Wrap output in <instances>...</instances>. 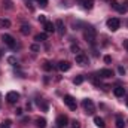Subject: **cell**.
I'll return each mask as SVG.
<instances>
[{
    "label": "cell",
    "mask_w": 128,
    "mask_h": 128,
    "mask_svg": "<svg viewBox=\"0 0 128 128\" xmlns=\"http://www.w3.org/2000/svg\"><path fill=\"white\" fill-rule=\"evenodd\" d=\"M84 37L85 40L90 43V45H96V40H97V32L94 27H86L85 32H84Z\"/></svg>",
    "instance_id": "1"
},
{
    "label": "cell",
    "mask_w": 128,
    "mask_h": 128,
    "mask_svg": "<svg viewBox=\"0 0 128 128\" xmlns=\"http://www.w3.org/2000/svg\"><path fill=\"white\" fill-rule=\"evenodd\" d=\"M82 106H84V109H85V112H86L88 115H94V112H96V106H94L92 100L85 98V100L82 101Z\"/></svg>",
    "instance_id": "2"
},
{
    "label": "cell",
    "mask_w": 128,
    "mask_h": 128,
    "mask_svg": "<svg viewBox=\"0 0 128 128\" xmlns=\"http://www.w3.org/2000/svg\"><path fill=\"white\" fill-rule=\"evenodd\" d=\"M107 27H109V30L116 32L121 27V21L118 18H110V20H107Z\"/></svg>",
    "instance_id": "3"
},
{
    "label": "cell",
    "mask_w": 128,
    "mask_h": 128,
    "mask_svg": "<svg viewBox=\"0 0 128 128\" xmlns=\"http://www.w3.org/2000/svg\"><path fill=\"white\" fill-rule=\"evenodd\" d=\"M64 103L67 104V107L70 109V110H76V107H78V104H76V100L73 98L72 96H64Z\"/></svg>",
    "instance_id": "4"
},
{
    "label": "cell",
    "mask_w": 128,
    "mask_h": 128,
    "mask_svg": "<svg viewBox=\"0 0 128 128\" xmlns=\"http://www.w3.org/2000/svg\"><path fill=\"white\" fill-rule=\"evenodd\" d=\"M2 40H3V43H6L9 48H15V46H16V42H15V39H14L10 34H3V36H2Z\"/></svg>",
    "instance_id": "5"
},
{
    "label": "cell",
    "mask_w": 128,
    "mask_h": 128,
    "mask_svg": "<svg viewBox=\"0 0 128 128\" xmlns=\"http://www.w3.org/2000/svg\"><path fill=\"white\" fill-rule=\"evenodd\" d=\"M74 60H76V64H80V66H88L90 64V60L85 54H78L74 57Z\"/></svg>",
    "instance_id": "6"
},
{
    "label": "cell",
    "mask_w": 128,
    "mask_h": 128,
    "mask_svg": "<svg viewBox=\"0 0 128 128\" xmlns=\"http://www.w3.org/2000/svg\"><path fill=\"white\" fill-rule=\"evenodd\" d=\"M6 100H8V103L14 104V103H16V101L20 100V94H18V92H15V91H10V92H8V94H6Z\"/></svg>",
    "instance_id": "7"
},
{
    "label": "cell",
    "mask_w": 128,
    "mask_h": 128,
    "mask_svg": "<svg viewBox=\"0 0 128 128\" xmlns=\"http://www.w3.org/2000/svg\"><path fill=\"white\" fill-rule=\"evenodd\" d=\"M67 124H68V118L66 115H60L57 118V128H64L67 127Z\"/></svg>",
    "instance_id": "8"
},
{
    "label": "cell",
    "mask_w": 128,
    "mask_h": 128,
    "mask_svg": "<svg viewBox=\"0 0 128 128\" xmlns=\"http://www.w3.org/2000/svg\"><path fill=\"white\" fill-rule=\"evenodd\" d=\"M55 27H57L55 30L58 32V34H60V36H64V34H66V26H64V22L61 21V20H57Z\"/></svg>",
    "instance_id": "9"
},
{
    "label": "cell",
    "mask_w": 128,
    "mask_h": 128,
    "mask_svg": "<svg viewBox=\"0 0 128 128\" xmlns=\"http://www.w3.org/2000/svg\"><path fill=\"white\" fill-rule=\"evenodd\" d=\"M98 76L103 78V79H107V78H112V76H113V72H112L110 68H101V70L98 72Z\"/></svg>",
    "instance_id": "10"
},
{
    "label": "cell",
    "mask_w": 128,
    "mask_h": 128,
    "mask_svg": "<svg viewBox=\"0 0 128 128\" xmlns=\"http://www.w3.org/2000/svg\"><path fill=\"white\" fill-rule=\"evenodd\" d=\"M78 2H79L85 9H88V10L94 8V0H78Z\"/></svg>",
    "instance_id": "11"
},
{
    "label": "cell",
    "mask_w": 128,
    "mask_h": 128,
    "mask_svg": "<svg viewBox=\"0 0 128 128\" xmlns=\"http://www.w3.org/2000/svg\"><path fill=\"white\" fill-rule=\"evenodd\" d=\"M70 67H72V64L68 63V61H60V63H58V68H60L61 72H68Z\"/></svg>",
    "instance_id": "12"
},
{
    "label": "cell",
    "mask_w": 128,
    "mask_h": 128,
    "mask_svg": "<svg viewBox=\"0 0 128 128\" xmlns=\"http://www.w3.org/2000/svg\"><path fill=\"white\" fill-rule=\"evenodd\" d=\"M43 28H45V32L46 33H54L55 32V26H54L51 21H46V22L43 24Z\"/></svg>",
    "instance_id": "13"
},
{
    "label": "cell",
    "mask_w": 128,
    "mask_h": 128,
    "mask_svg": "<svg viewBox=\"0 0 128 128\" xmlns=\"http://www.w3.org/2000/svg\"><path fill=\"white\" fill-rule=\"evenodd\" d=\"M113 94L116 97H124L125 96V88H124V86H116V88L113 90Z\"/></svg>",
    "instance_id": "14"
},
{
    "label": "cell",
    "mask_w": 128,
    "mask_h": 128,
    "mask_svg": "<svg viewBox=\"0 0 128 128\" xmlns=\"http://www.w3.org/2000/svg\"><path fill=\"white\" fill-rule=\"evenodd\" d=\"M94 122H96L97 127H100V128H104V127H106L104 119H103V118H100V116H96V118H94Z\"/></svg>",
    "instance_id": "15"
},
{
    "label": "cell",
    "mask_w": 128,
    "mask_h": 128,
    "mask_svg": "<svg viewBox=\"0 0 128 128\" xmlns=\"http://www.w3.org/2000/svg\"><path fill=\"white\" fill-rule=\"evenodd\" d=\"M36 125L39 128H45L46 127V119H45V118H37V119H36Z\"/></svg>",
    "instance_id": "16"
},
{
    "label": "cell",
    "mask_w": 128,
    "mask_h": 128,
    "mask_svg": "<svg viewBox=\"0 0 128 128\" xmlns=\"http://www.w3.org/2000/svg\"><path fill=\"white\" fill-rule=\"evenodd\" d=\"M9 27H10L9 20H0V28H9Z\"/></svg>",
    "instance_id": "17"
},
{
    "label": "cell",
    "mask_w": 128,
    "mask_h": 128,
    "mask_svg": "<svg viewBox=\"0 0 128 128\" xmlns=\"http://www.w3.org/2000/svg\"><path fill=\"white\" fill-rule=\"evenodd\" d=\"M34 40H36V42H43V40H46V34H45V33L36 34V36H34Z\"/></svg>",
    "instance_id": "18"
},
{
    "label": "cell",
    "mask_w": 128,
    "mask_h": 128,
    "mask_svg": "<svg viewBox=\"0 0 128 128\" xmlns=\"http://www.w3.org/2000/svg\"><path fill=\"white\" fill-rule=\"evenodd\" d=\"M84 80H85V78H84L82 74H79V76H76V78L73 79V84H74V85H80Z\"/></svg>",
    "instance_id": "19"
},
{
    "label": "cell",
    "mask_w": 128,
    "mask_h": 128,
    "mask_svg": "<svg viewBox=\"0 0 128 128\" xmlns=\"http://www.w3.org/2000/svg\"><path fill=\"white\" fill-rule=\"evenodd\" d=\"M124 127H125L124 119H122L121 116H118V118H116V128H124Z\"/></svg>",
    "instance_id": "20"
},
{
    "label": "cell",
    "mask_w": 128,
    "mask_h": 128,
    "mask_svg": "<svg viewBox=\"0 0 128 128\" xmlns=\"http://www.w3.org/2000/svg\"><path fill=\"white\" fill-rule=\"evenodd\" d=\"M72 52H74L78 55V54H82V49H80L79 45H72Z\"/></svg>",
    "instance_id": "21"
},
{
    "label": "cell",
    "mask_w": 128,
    "mask_h": 128,
    "mask_svg": "<svg viewBox=\"0 0 128 128\" xmlns=\"http://www.w3.org/2000/svg\"><path fill=\"white\" fill-rule=\"evenodd\" d=\"M21 33H22V34H28V33H30V26H27V24L21 26Z\"/></svg>",
    "instance_id": "22"
},
{
    "label": "cell",
    "mask_w": 128,
    "mask_h": 128,
    "mask_svg": "<svg viewBox=\"0 0 128 128\" xmlns=\"http://www.w3.org/2000/svg\"><path fill=\"white\" fill-rule=\"evenodd\" d=\"M10 124H12V122H10L9 119H6V121H3V122L0 124V128H10Z\"/></svg>",
    "instance_id": "23"
},
{
    "label": "cell",
    "mask_w": 128,
    "mask_h": 128,
    "mask_svg": "<svg viewBox=\"0 0 128 128\" xmlns=\"http://www.w3.org/2000/svg\"><path fill=\"white\" fill-rule=\"evenodd\" d=\"M37 104H39V107H42V109H43L45 112L48 110V104H46V103H43L42 100H37Z\"/></svg>",
    "instance_id": "24"
},
{
    "label": "cell",
    "mask_w": 128,
    "mask_h": 128,
    "mask_svg": "<svg viewBox=\"0 0 128 128\" xmlns=\"http://www.w3.org/2000/svg\"><path fill=\"white\" fill-rule=\"evenodd\" d=\"M43 70H46V72H51V70H52V64L49 63V61H46V63L43 64Z\"/></svg>",
    "instance_id": "25"
},
{
    "label": "cell",
    "mask_w": 128,
    "mask_h": 128,
    "mask_svg": "<svg viewBox=\"0 0 128 128\" xmlns=\"http://www.w3.org/2000/svg\"><path fill=\"white\" fill-rule=\"evenodd\" d=\"M72 128H80V124H79L76 119H73V121H72Z\"/></svg>",
    "instance_id": "26"
},
{
    "label": "cell",
    "mask_w": 128,
    "mask_h": 128,
    "mask_svg": "<svg viewBox=\"0 0 128 128\" xmlns=\"http://www.w3.org/2000/svg\"><path fill=\"white\" fill-rule=\"evenodd\" d=\"M3 4H4L8 9H12V2H10V0H6V2H3Z\"/></svg>",
    "instance_id": "27"
},
{
    "label": "cell",
    "mask_w": 128,
    "mask_h": 128,
    "mask_svg": "<svg viewBox=\"0 0 128 128\" xmlns=\"http://www.w3.org/2000/svg\"><path fill=\"white\" fill-rule=\"evenodd\" d=\"M118 12L119 14H125L127 12V8L125 6H118Z\"/></svg>",
    "instance_id": "28"
},
{
    "label": "cell",
    "mask_w": 128,
    "mask_h": 128,
    "mask_svg": "<svg viewBox=\"0 0 128 128\" xmlns=\"http://www.w3.org/2000/svg\"><path fill=\"white\" fill-rule=\"evenodd\" d=\"M37 3L40 6H48V0H37Z\"/></svg>",
    "instance_id": "29"
},
{
    "label": "cell",
    "mask_w": 128,
    "mask_h": 128,
    "mask_svg": "<svg viewBox=\"0 0 128 128\" xmlns=\"http://www.w3.org/2000/svg\"><path fill=\"white\" fill-rule=\"evenodd\" d=\"M8 61H9L10 64H15V63H16V58H15V57H9V58H8Z\"/></svg>",
    "instance_id": "30"
},
{
    "label": "cell",
    "mask_w": 128,
    "mask_h": 128,
    "mask_svg": "<svg viewBox=\"0 0 128 128\" xmlns=\"http://www.w3.org/2000/svg\"><path fill=\"white\" fill-rule=\"evenodd\" d=\"M110 4H112V8H115V9H118V6H119L116 0H113V2H110Z\"/></svg>",
    "instance_id": "31"
},
{
    "label": "cell",
    "mask_w": 128,
    "mask_h": 128,
    "mask_svg": "<svg viewBox=\"0 0 128 128\" xmlns=\"http://www.w3.org/2000/svg\"><path fill=\"white\" fill-rule=\"evenodd\" d=\"M39 21L45 24V22H46V16H45V15H40V16H39Z\"/></svg>",
    "instance_id": "32"
},
{
    "label": "cell",
    "mask_w": 128,
    "mask_h": 128,
    "mask_svg": "<svg viewBox=\"0 0 128 128\" xmlns=\"http://www.w3.org/2000/svg\"><path fill=\"white\" fill-rule=\"evenodd\" d=\"M30 49H32L33 52H37V51H39V46H37V45H32V48H30Z\"/></svg>",
    "instance_id": "33"
},
{
    "label": "cell",
    "mask_w": 128,
    "mask_h": 128,
    "mask_svg": "<svg viewBox=\"0 0 128 128\" xmlns=\"http://www.w3.org/2000/svg\"><path fill=\"white\" fill-rule=\"evenodd\" d=\"M110 61H112V58H110V57H109V55H106V57H104V63H110Z\"/></svg>",
    "instance_id": "34"
},
{
    "label": "cell",
    "mask_w": 128,
    "mask_h": 128,
    "mask_svg": "<svg viewBox=\"0 0 128 128\" xmlns=\"http://www.w3.org/2000/svg\"><path fill=\"white\" fill-rule=\"evenodd\" d=\"M118 70H119V73H121V74H125V68H124V67H119Z\"/></svg>",
    "instance_id": "35"
},
{
    "label": "cell",
    "mask_w": 128,
    "mask_h": 128,
    "mask_svg": "<svg viewBox=\"0 0 128 128\" xmlns=\"http://www.w3.org/2000/svg\"><path fill=\"white\" fill-rule=\"evenodd\" d=\"M15 113H16V115H22V109H20V107H18V109L15 110Z\"/></svg>",
    "instance_id": "36"
},
{
    "label": "cell",
    "mask_w": 128,
    "mask_h": 128,
    "mask_svg": "<svg viewBox=\"0 0 128 128\" xmlns=\"http://www.w3.org/2000/svg\"><path fill=\"white\" fill-rule=\"evenodd\" d=\"M124 46L128 49V40H124Z\"/></svg>",
    "instance_id": "37"
},
{
    "label": "cell",
    "mask_w": 128,
    "mask_h": 128,
    "mask_svg": "<svg viewBox=\"0 0 128 128\" xmlns=\"http://www.w3.org/2000/svg\"><path fill=\"white\" fill-rule=\"evenodd\" d=\"M0 57H2V54H0Z\"/></svg>",
    "instance_id": "38"
}]
</instances>
